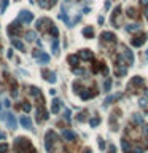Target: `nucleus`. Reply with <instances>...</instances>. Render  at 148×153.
I'll return each mask as SVG.
<instances>
[{
  "mask_svg": "<svg viewBox=\"0 0 148 153\" xmlns=\"http://www.w3.org/2000/svg\"><path fill=\"white\" fill-rule=\"evenodd\" d=\"M32 19H34V14L30 13V11H21L19 13V16H18V22H26V24H29V22H32Z\"/></svg>",
  "mask_w": 148,
  "mask_h": 153,
  "instance_id": "obj_1",
  "label": "nucleus"
},
{
  "mask_svg": "<svg viewBox=\"0 0 148 153\" xmlns=\"http://www.w3.org/2000/svg\"><path fill=\"white\" fill-rule=\"evenodd\" d=\"M22 32V29H21V22H13V24H10L8 27V34L10 35H13V37H16V35H19Z\"/></svg>",
  "mask_w": 148,
  "mask_h": 153,
  "instance_id": "obj_2",
  "label": "nucleus"
},
{
  "mask_svg": "<svg viewBox=\"0 0 148 153\" xmlns=\"http://www.w3.org/2000/svg\"><path fill=\"white\" fill-rule=\"evenodd\" d=\"M62 139L67 140V142H75L77 134L73 131H70V129H64V131H62Z\"/></svg>",
  "mask_w": 148,
  "mask_h": 153,
  "instance_id": "obj_3",
  "label": "nucleus"
},
{
  "mask_svg": "<svg viewBox=\"0 0 148 153\" xmlns=\"http://www.w3.org/2000/svg\"><path fill=\"white\" fill-rule=\"evenodd\" d=\"M147 42V35L145 34H142V35H137V37H134V38H132V40H131V43H132V45H134V46H142L143 45V43H145Z\"/></svg>",
  "mask_w": 148,
  "mask_h": 153,
  "instance_id": "obj_4",
  "label": "nucleus"
},
{
  "mask_svg": "<svg viewBox=\"0 0 148 153\" xmlns=\"http://www.w3.org/2000/svg\"><path fill=\"white\" fill-rule=\"evenodd\" d=\"M21 124H22L26 129H29V131H32V129H34L32 120H30V116H27V115H22V116H21Z\"/></svg>",
  "mask_w": 148,
  "mask_h": 153,
  "instance_id": "obj_5",
  "label": "nucleus"
},
{
  "mask_svg": "<svg viewBox=\"0 0 148 153\" xmlns=\"http://www.w3.org/2000/svg\"><path fill=\"white\" fill-rule=\"evenodd\" d=\"M5 121H6V124H8L10 129H16V120H14V115H11V113H6Z\"/></svg>",
  "mask_w": 148,
  "mask_h": 153,
  "instance_id": "obj_6",
  "label": "nucleus"
},
{
  "mask_svg": "<svg viewBox=\"0 0 148 153\" xmlns=\"http://www.w3.org/2000/svg\"><path fill=\"white\" fill-rule=\"evenodd\" d=\"M34 56L38 59V62H41V64H46V62L49 61V56L45 53H41V51H38V53H34Z\"/></svg>",
  "mask_w": 148,
  "mask_h": 153,
  "instance_id": "obj_7",
  "label": "nucleus"
},
{
  "mask_svg": "<svg viewBox=\"0 0 148 153\" xmlns=\"http://www.w3.org/2000/svg\"><path fill=\"white\" fill-rule=\"evenodd\" d=\"M38 5L41 8H51V6L56 5V0H38Z\"/></svg>",
  "mask_w": 148,
  "mask_h": 153,
  "instance_id": "obj_8",
  "label": "nucleus"
},
{
  "mask_svg": "<svg viewBox=\"0 0 148 153\" xmlns=\"http://www.w3.org/2000/svg\"><path fill=\"white\" fill-rule=\"evenodd\" d=\"M61 105H62V102L59 99H53V102H51V112L53 113H57V112L61 110Z\"/></svg>",
  "mask_w": 148,
  "mask_h": 153,
  "instance_id": "obj_9",
  "label": "nucleus"
},
{
  "mask_svg": "<svg viewBox=\"0 0 148 153\" xmlns=\"http://www.w3.org/2000/svg\"><path fill=\"white\" fill-rule=\"evenodd\" d=\"M11 45H13V46H14V48H18V50H21V51H24V50H26V46H24V45H22V43H21V42H19V40H18V38H16V37H13V38H11Z\"/></svg>",
  "mask_w": 148,
  "mask_h": 153,
  "instance_id": "obj_10",
  "label": "nucleus"
},
{
  "mask_svg": "<svg viewBox=\"0 0 148 153\" xmlns=\"http://www.w3.org/2000/svg\"><path fill=\"white\" fill-rule=\"evenodd\" d=\"M43 75H46L45 78L48 81H51V83H56V73L54 72H48V70H43Z\"/></svg>",
  "mask_w": 148,
  "mask_h": 153,
  "instance_id": "obj_11",
  "label": "nucleus"
},
{
  "mask_svg": "<svg viewBox=\"0 0 148 153\" xmlns=\"http://www.w3.org/2000/svg\"><path fill=\"white\" fill-rule=\"evenodd\" d=\"M83 35H84V37H92V35H94V29H92V27H84V29H83Z\"/></svg>",
  "mask_w": 148,
  "mask_h": 153,
  "instance_id": "obj_12",
  "label": "nucleus"
},
{
  "mask_svg": "<svg viewBox=\"0 0 148 153\" xmlns=\"http://www.w3.org/2000/svg\"><path fill=\"white\" fill-rule=\"evenodd\" d=\"M126 30H127V32H135V30H140V24H131V26H126Z\"/></svg>",
  "mask_w": 148,
  "mask_h": 153,
  "instance_id": "obj_13",
  "label": "nucleus"
},
{
  "mask_svg": "<svg viewBox=\"0 0 148 153\" xmlns=\"http://www.w3.org/2000/svg\"><path fill=\"white\" fill-rule=\"evenodd\" d=\"M123 97V94H116V96H110L107 101H105V105H108L110 102H113V101H116V99H121Z\"/></svg>",
  "mask_w": 148,
  "mask_h": 153,
  "instance_id": "obj_14",
  "label": "nucleus"
},
{
  "mask_svg": "<svg viewBox=\"0 0 148 153\" xmlns=\"http://www.w3.org/2000/svg\"><path fill=\"white\" fill-rule=\"evenodd\" d=\"M99 123H100V118H99V116H94V118L89 120V126H92V128H96Z\"/></svg>",
  "mask_w": 148,
  "mask_h": 153,
  "instance_id": "obj_15",
  "label": "nucleus"
},
{
  "mask_svg": "<svg viewBox=\"0 0 148 153\" xmlns=\"http://www.w3.org/2000/svg\"><path fill=\"white\" fill-rule=\"evenodd\" d=\"M110 86H112V78H107L104 83V91H110Z\"/></svg>",
  "mask_w": 148,
  "mask_h": 153,
  "instance_id": "obj_16",
  "label": "nucleus"
},
{
  "mask_svg": "<svg viewBox=\"0 0 148 153\" xmlns=\"http://www.w3.org/2000/svg\"><path fill=\"white\" fill-rule=\"evenodd\" d=\"M6 5H8V0H2V8H0V13H3V11L6 10Z\"/></svg>",
  "mask_w": 148,
  "mask_h": 153,
  "instance_id": "obj_17",
  "label": "nucleus"
},
{
  "mask_svg": "<svg viewBox=\"0 0 148 153\" xmlns=\"http://www.w3.org/2000/svg\"><path fill=\"white\" fill-rule=\"evenodd\" d=\"M6 152H8V145L2 144V145H0V153H6Z\"/></svg>",
  "mask_w": 148,
  "mask_h": 153,
  "instance_id": "obj_18",
  "label": "nucleus"
},
{
  "mask_svg": "<svg viewBox=\"0 0 148 153\" xmlns=\"http://www.w3.org/2000/svg\"><path fill=\"white\" fill-rule=\"evenodd\" d=\"M26 37H27V40H29V42H32L34 38H35V34H34V32H27Z\"/></svg>",
  "mask_w": 148,
  "mask_h": 153,
  "instance_id": "obj_19",
  "label": "nucleus"
},
{
  "mask_svg": "<svg viewBox=\"0 0 148 153\" xmlns=\"http://www.w3.org/2000/svg\"><path fill=\"white\" fill-rule=\"evenodd\" d=\"M64 118L67 120V121H70V110H65V113H64Z\"/></svg>",
  "mask_w": 148,
  "mask_h": 153,
  "instance_id": "obj_20",
  "label": "nucleus"
},
{
  "mask_svg": "<svg viewBox=\"0 0 148 153\" xmlns=\"http://www.w3.org/2000/svg\"><path fill=\"white\" fill-rule=\"evenodd\" d=\"M78 121H84V113H80L78 115Z\"/></svg>",
  "mask_w": 148,
  "mask_h": 153,
  "instance_id": "obj_21",
  "label": "nucleus"
},
{
  "mask_svg": "<svg viewBox=\"0 0 148 153\" xmlns=\"http://www.w3.org/2000/svg\"><path fill=\"white\" fill-rule=\"evenodd\" d=\"M3 139H5V134H3L2 131H0V140H3Z\"/></svg>",
  "mask_w": 148,
  "mask_h": 153,
  "instance_id": "obj_22",
  "label": "nucleus"
},
{
  "mask_svg": "<svg viewBox=\"0 0 148 153\" xmlns=\"http://www.w3.org/2000/svg\"><path fill=\"white\" fill-rule=\"evenodd\" d=\"M0 110H2V104H0Z\"/></svg>",
  "mask_w": 148,
  "mask_h": 153,
  "instance_id": "obj_23",
  "label": "nucleus"
}]
</instances>
